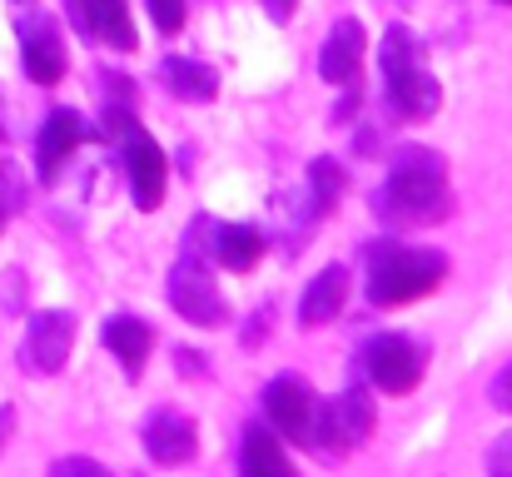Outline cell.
<instances>
[{
    "instance_id": "cell-16",
    "label": "cell",
    "mask_w": 512,
    "mask_h": 477,
    "mask_svg": "<svg viewBox=\"0 0 512 477\" xmlns=\"http://www.w3.org/2000/svg\"><path fill=\"white\" fill-rule=\"evenodd\" d=\"M150 343H155V333H150V323H145V318H135V314L105 318V348L120 358V368H125L130 378H140V373H145Z\"/></svg>"
},
{
    "instance_id": "cell-31",
    "label": "cell",
    "mask_w": 512,
    "mask_h": 477,
    "mask_svg": "<svg viewBox=\"0 0 512 477\" xmlns=\"http://www.w3.org/2000/svg\"><path fill=\"white\" fill-rule=\"evenodd\" d=\"M503 5H512V0H503Z\"/></svg>"
},
{
    "instance_id": "cell-27",
    "label": "cell",
    "mask_w": 512,
    "mask_h": 477,
    "mask_svg": "<svg viewBox=\"0 0 512 477\" xmlns=\"http://www.w3.org/2000/svg\"><path fill=\"white\" fill-rule=\"evenodd\" d=\"M10 423H15V413H10V408H0V448H5V438H10Z\"/></svg>"
},
{
    "instance_id": "cell-30",
    "label": "cell",
    "mask_w": 512,
    "mask_h": 477,
    "mask_svg": "<svg viewBox=\"0 0 512 477\" xmlns=\"http://www.w3.org/2000/svg\"><path fill=\"white\" fill-rule=\"evenodd\" d=\"M20 5H30V0H20Z\"/></svg>"
},
{
    "instance_id": "cell-13",
    "label": "cell",
    "mask_w": 512,
    "mask_h": 477,
    "mask_svg": "<svg viewBox=\"0 0 512 477\" xmlns=\"http://www.w3.org/2000/svg\"><path fill=\"white\" fill-rule=\"evenodd\" d=\"M194 418H184V413H155L150 423H145V453L160 463V468H179V463H189L194 458Z\"/></svg>"
},
{
    "instance_id": "cell-11",
    "label": "cell",
    "mask_w": 512,
    "mask_h": 477,
    "mask_svg": "<svg viewBox=\"0 0 512 477\" xmlns=\"http://www.w3.org/2000/svg\"><path fill=\"white\" fill-rule=\"evenodd\" d=\"M80 140H85V120L75 110H50L45 115L40 140H35V174H40V184H55L60 179L65 159L80 150Z\"/></svg>"
},
{
    "instance_id": "cell-7",
    "label": "cell",
    "mask_w": 512,
    "mask_h": 477,
    "mask_svg": "<svg viewBox=\"0 0 512 477\" xmlns=\"http://www.w3.org/2000/svg\"><path fill=\"white\" fill-rule=\"evenodd\" d=\"M120 145H125V174H130V199H135V209L155 214V209L165 204V179H170L165 150H160L140 125H125V130H120Z\"/></svg>"
},
{
    "instance_id": "cell-26",
    "label": "cell",
    "mask_w": 512,
    "mask_h": 477,
    "mask_svg": "<svg viewBox=\"0 0 512 477\" xmlns=\"http://www.w3.org/2000/svg\"><path fill=\"white\" fill-rule=\"evenodd\" d=\"M264 15H269L274 25H284V20L294 15V0H264Z\"/></svg>"
},
{
    "instance_id": "cell-29",
    "label": "cell",
    "mask_w": 512,
    "mask_h": 477,
    "mask_svg": "<svg viewBox=\"0 0 512 477\" xmlns=\"http://www.w3.org/2000/svg\"><path fill=\"white\" fill-rule=\"evenodd\" d=\"M5 214H10V209H0V229H5Z\"/></svg>"
},
{
    "instance_id": "cell-3",
    "label": "cell",
    "mask_w": 512,
    "mask_h": 477,
    "mask_svg": "<svg viewBox=\"0 0 512 477\" xmlns=\"http://www.w3.org/2000/svg\"><path fill=\"white\" fill-rule=\"evenodd\" d=\"M448 279V259L438 249H403V244H383L368 254V299L373 304H408L433 294Z\"/></svg>"
},
{
    "instance_id": "cell-9",
    "label": "cell",
    "mask_w": 512,
    "mask_h": 477,
    "mask_svg": "<svg viewBox=\"0 0 512 477\" xmlns=\"http://www.w3.org/2000/svg\"><path fill=\"white\" fill-rule=\"evenodd\" d=\"M264 413L274 423V433L294 438V443H314V418H319V398L299 373H279L264 388Z\"/></svg>"
},
{
    "instance_id": "cell-2",
    "label": "cell",
    "mask_w": 512,
    "mask_h": 477,
    "mask_svg": "<svg viewBox=\"0 0 512 477\" xmlns=\"http://www.w3.org/2000/svg\"><path fill=\"white\" fill-rule=\"evenodd\" d=\"M383 85H388V105L408 120H428L443 105V85L423 65V50H418L408 25L383 30Z\"/></svg>"
},
{
    "instance_id": "cell-10",
    "label": "cell",
    "mask_w": 512,
    "mask_h": 477,
    "mask_svg": "<svg viewBox=\"0 0 512 477\" xmlns=\"http://www.w3.org/2000/svg\"><path fill=\"white\" fill-rule=\"evenodd\" d=\"M373 418H378V408H373V398H368V388H343L339 398L329 403V408H319V418H314V443H329V448H358L368 433H373Z\"/></svg>"
},
{
    "instance_id": "cell-28",
    "label": "cell",
    "mask_w": 512,
    "mask_h": 477,
    "mask_svg": "<svg viewBox=\"0 0 512 477\" xmlns=\"http://www.w3.org/2000/svg\"><path fill=\"white\" fill-rule=\"evenodd\" d=\"M10 140V125H5V95H0V145Z\"/></svg>"
},
{
    "instance_id": "cell-1",
    "label": "cell",
    "mask_w": 512,
    "mask_h": 477,
    "mask_svg": "<svg viewBox=\"0 0 512 477\" xmlns=\"http://www.w3.org/2000/svg\"><path fill=\"white\" fill-rule=\"evenodd\" d=\"M373 214L388 224H438L448 214V164L433 150H398L383 189L373 194Z\"/></svg>"
},
{
    "instance_id": "cell-15",
    "label": "cell",
    "mask_w": 512,
    "mask_h": 477,
    "mask_svg": "<svg viewBox=\"0 0 512 477\" xmlns=\"http://www.w3.org/2000/svg\"><path fill=\"white\" fill-rule=\"evenodd\" d=\"M343 304H348V269H343V264H329V269H319V274L309 279V289H304V299H299V323H309V328L334 323V318L343 314Z\"/></svg>"
},
{
    "instance_id": "cell-4",
    "label": "cell",
    "mask_w": 512,
    "mask_h": 477,
    "mask_svg": "<svg viewBox=\"0 0 512 477\" xmlns=\"http://www.w3.org/2000/svg\"><path fill=\"white\" fill-rule=\"evenodd\" d=\"M170 309L184 323H194V328H219L229 309H224V294L214 289V279H209V269H204V259L199 254H184L179 264L170 269Z\"/></svg>"
},
{
    "instance_id": "cell-22",
    "label": "cell",
    "mask_w": 512,
    "mask_h": 477,
    "mask_svg": "<svg viewBox=\"0 0 512 477\" xmlns=\"http://www.w3.org/2000/svg\"><path fill=\"white\" fill-rule=\"evenodd\" d=\"M50 477H110V468H100L95 458H60L50 463Z\"/></svg>"
},
{
    "instance_id": "cell-17",
    "label": "cell",
    "mask_w": 512,
    "mask_h": 477,
    "mask_svg": "<svg viewBox=\"0 0 512 477\" xmlns=\"http://www.w3.org/2000/svg\"><path fill=\"white\" fill-rule=\"evenodd\" d=\"M160 75H165L170 95H179V100H194V105H204V100H214V95H219V75H214V65H204V60L170 55V60L160 65Z\"/></svg>"
},
{
    "instance_id": "cell-25",
    "label": "cell",
    "mask_w": 512,
    "mask_h": 477,
    "mask_svg": "<svg viewBox=\"0 0 512 477\" xmlns=\"http://www.w3.org/2000/svg\"><path fill=\"white\" fill-rule=\"evenodd\" d=\"M488 393H493V408L512 413V363L503 368V373H498V378H493V388H488Z\"/></svg>"
},
{
    "instance_id": "cell-6",
    "label": "cell",
    "mask_w": 512,
    "mask_h": 477,
    "mask_svg": "<svg viewBox=\"0 0 512 477\" xmlns=\"http://www.w3.org/2000/svg\"><path fill=\"white\" fill-rule=\"evenodd\" d=\"M15 35H20V65H25V75L35 85H60V75H65V35H60L55 15L25 10L20 25H15Z\"/></svg>"
},
{
    "instance_id": "cell-21",
    "label": "cell",
    "mask_w": 512,
    "mask_h": 477,
    "mask_svg": "<svg viewBox=\"0 0 512 477\" xmlns=\"http://www.w3.org/2000/svg\"><path fill=\"white\" fill-rule=\"evenodd\" d=\"M145 10H150V20H155L165 35H174V30L184 25V0H145Z\"/></svg>"
},
{
    "instance_id": "cell-18",
    "label": "cell",
    "mask_w": 512,
    "mask_h": 477,
    "mask_svg": "<svg viewBox=\"0 0 512 477\" xmlns=\"http://www.w3.org/2000/svg\"><path fill=\"white\" fill-rule=\"evenodd\" d=\"M259 254H264V234L254 224H214V259L224 269L244 274L259 264Z\"/></svg>"
},
{
    "instance_id": "cell-19",
    "label": "cell",
    "mask_w": 512,
    "mask_h": 477,
    "mask_svg": "<svg viewBox=\"0 0 512 477\" xmlns=\"http://www.w3.org/2000/svg\"><path fill=\"white\" fill-rule=\"evenodd\" d=\"M239 473L244 477H294V468H289L284 448H279L264 428H249L244 453H239Z\"/></svg>"
},
{
    "instance_id": "cell-24",
    "label": "cell",
    "mask_w": 512,
    "mask_h": 477,
    "mask_svg": "<svg viewBox=\"0 0 512 477\" xmlns=\"http://www.w3.org/2000/svg\"><path fill=\"white\" fill-rule=\"evenodd\" d=\"M20 204V179H15V169L0 159V209H15Z\"/></svg>"
},
{
    "instance_id": "cell-5",
    "label": "cell",
    "mask_w": 512,
    "mask_h": 477,
    "mask_svg": "<svg viewBox=\"0 0 512 477\" xmlns=\"http://www.w3.org/2000/svg\"><path fill=\"white\" fill-rule=\"evenodd\" d=\"M363 373L378 393H408L423 378V348L403 333H378L363 343Z\"/></svg>"
},
{
    "instance_id": "cell-14",
    "label": "cell",
    "mask_w": 512,
    "mask_h": 477,
    "mask_svg": "<svg viewBox=\"0 0 512 477\" xmlns=\"http://www.w3.org/2000/svg\"><path fill=\"white\" fill-rule=\"evenodd\" d=\"M358 65H363V25L353 15H343L339 25L329 30L324 40V55H319V75L329 85H353L358 80Z\"/></svg>"
},
{
    "instance_id": "cell-20",
    "label": "cell",
    "mask_w": 512,
    "mask_h": 477,
    "mask_svg": "<svg viewBox=\"0 0 512 477\" xmlns=\"http://www.w3.org/2000/svg\"><path fill=\"white\" fill-rule=\"evenodd\" d=\"M309 184H314V204H319V214H329L334 204L343 199V184H348V174H343L339 159H314L309 164Z\"/></svg>"
},
{
    "instance_id": "cell-23",
    "label": "cell",
    "mask_w": 512,
    "mask_h": 477,
    "mask_svg": "<svg viewBox=\"0 0 512 477\" xmlns=\"http://www.w3.org/2000/svg\"><path fill=\"white\" fill-rule=\"evenodd\" d=\"M488 477H512V433H503L488 448Z\"/></svg>"
},
{
    "instance_id": "cell-8",
    "label": "cell",
    "mask_w": 512,
    "mask_h": 477,
    "mask_svg": "<svg viewBox=\"0 0 512 477\" xmlns=\"http://www.w3.org/2000/svg\"><path fill=\"white\" fill-rule=\"evenodd\" d=\"M70 348H75V314H65V309H40V314L30 318V328H25L20 368H30V373L50 378V373H60V368H65Z\"/></svg>"
},
{
    "instance_id": "cell-12",
    "label": "cell",
    "mask_w": 512,
    "mask_h": 477,
    "mask_svg": "<svg viewBox=\"0 0 512 477\" xmlns=\"http://www.w3.org/2000/svg\"><path fill=\"white\" fill-rule=\"evenodd\" d=\"M70 15L85 35L105 40L110 50H135V20L125 0H70Z\"/></svg>"
}]
</instances>
